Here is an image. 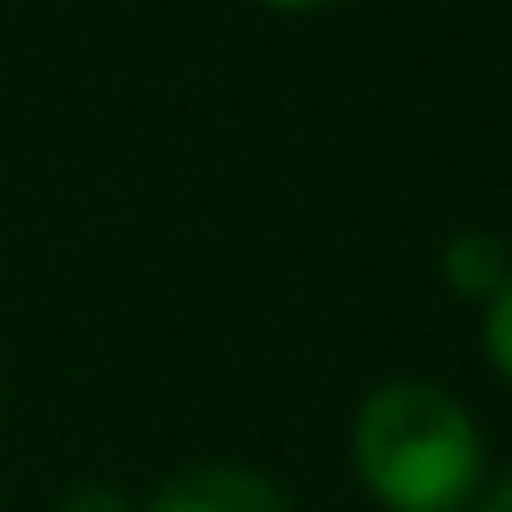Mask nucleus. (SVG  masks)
<instances>
[{"instance_id":"obj_1","label":"nucleus","mask_w":512,"mask_h":512,"mask_svg":"<svg viewBox=\"0 0 512 512\" xmlns=\"http://www.w3.org/2000/svg\"><path fill=\"white\" fill-rule=\"evenodd\" d=\"M350 461L389 512H467L487 480V441L441 383H383L350 422Z\"/></svg>"},{"instance_id":"obj_4","label":"nucleus","mask_w":512,"mask_h":512,"mask_svg":"<svg viewBox=\"0 0 512 512\" xmlns=\"http://www.w3.org/2000/svg\"><path fill=\"white\" fill-rule=\"evenodd\" d=\"M480 344H487V363L512 383V279L487 299V318H480Z\"/></svg>"},{"instance_id":"obj_6","label":"nucleus","mask_w":512,"mask_h":512,"mask_svg":"<svg viewBox=\"0 0 512 512\" xmlns=\"http://www.w3.org/2000/svg\"><path fill=\"white\" fill-rule=\"evenodd\" d=\"M467 512H512V474H506V480H500L493 493H480V500L467 506Z\"/></svg>"},{"instance_id":"obj_3","label":"nucleus","mask_w":512,"mask_h":512,"mask_svg":"<svg viewBox=\"0 0 512 512\" xmlns=\"http://www.w3.org/2000/svg\"><path fill=\"white\" fill-rule=\"evenodd\" d=\"M441 273H448V286L461 292V299H480L487 305L493 292L512 279V253L500 234H480V227H467V234L448 240V253H441Z\"/></svg>"},{"instance_id":"obj_7","label":"nucleus","mask_w":512,"mask_h":512,"mask_svg":"<svg viewBox=\"0 0 512 512\" xmlns=\"http://www.w3.org/2000/svg\"><path fill=\"white\" fill-rule=\"evenodd\" d=\"M260 7H279V13H305V7H325V0H260Z\"/></svg>"},{"instance_id":"obj_5","label":"nucleus","mask_w":512,"mask_h":512,"mask_svg":"<svg viewBox=\"0 0 512 512\" xmlns=\"http://www.w3.org/2000/svg\"><path fill=\"white\" fill-rule=\"evenodd\" d=\"M59 512H130V506H124V493H111V487H72Z\"/></svg>"},{"instance_id":"obj_2","label":"nucleus","mask_w":512,"mask_h":512,"mask_svg":"<svg viewBox=\"0 0 512 512\" xmlns=\"http://www.w3.org/2000/svg\"><path fill=\"white\" fill-rule=\"evenodd\" d=\"M150 512H292V506L260 467L201 461V467H182L175 480H163Z\"/></svg>"}]
</instances>
